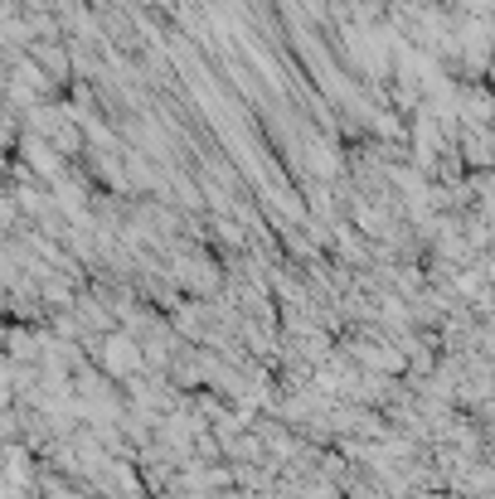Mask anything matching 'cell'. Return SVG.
<instances>
[{
  "mask_svg": "<svg viewBox=\"0 0 495 499\" xmlns=\"http://www.w3.org/2000/svg\"><path fill=\"white\" fill-rule=\"evenodd\" d=\"M10 78H20V83H25V88H35L39 98L49 92V73H44L35 58H15V73H10Z\"/></svg>",
  "mask_w": 495,
  "mask_h": 499,
  "instance_id": "ba28073f",
  "label": "cell"
},
{
  "mask_svg": "<svg viewBox=\"0 0 495 499\" xmlns=\"http://www.w3.org/2000/svg\"><path fill=\"white\" fill-rule=\"evenodd\" d=\"M467 155H471V165H486V131H471Z\"/></svg>",
  "mask_w": 495,
  "mask_h": 499,
  "instance_id": "8fae6325",
  "label": "cell"
},
{
  "mask_svg": "<svg viewBox=\"0 0 495 499\" xmlns=\"http://www.w3.org/2000/svg\"><path fill=\"white\" fill-rule=\"evenodd\" d=\"M369 121H374V131H379V136H398V131H404V127H398V117H389V112H384V117L374 112Z\"/></svg>",
  "mask_w": 495,
  "mask_h": 499,
  "instance_id": "7c38bea8",
  "label": "cell"
},
{
  "mask_svg": "<svg viewBox=\"0 0 495 499\" xmlns=\"http://www.w3.org/2000/svg\"><path fill=\"white\" fill-rule=\"evenodd\" d=\"M20 151H25V161H29V170H35V175L58 180V155H54V146H44L39 136H25Z\"/></svg>",
  "mask_w": 495,
  "mask_h": 499,
  "instance_id": "277c9868",
  "label": "cell"
},
{
  "mask_svg": "<svg viewBox=\"0 0 495 499\" xmlns=\"http://www.w3.org/2000/svg\"><path fill=\"white\" fill-rule=\"evenodd\" d=\"M142 349H136V339L127 335H107V345H102V369L112 373V379H132L136 369H142Z\"/></svg>",
  "mask_w": 495,
  "mask_h": 499,
  "instance_id": "6da1fadb",
  "label": "cell"
},
{
  "mask_svg": "<svg viewBox=\"0 0 495 499\" xmlns=\"http://www.w3.org/2000/svg\"><path fill=\"white\" fill-rule=\"evenodd\" d=\"M384 310H389V320H394V325H404V316H408V306H404V301H394V296L384 301Z\"/></svg>",
  "mask_w": 495,
  "mask_h": 499,
  "instance_id": "4fadbf2b",
  "label": "cell"
},
{
  "mask_svg": "<svg viewBox=\"0 0 495 499\" xmlns=\"http://www.w3.org/2000/svg\"><path fill=\"white\" fill-rule=\"evenodd\" d=\"M413 146H417V165L423 170L432 165V155L442 151V127L423 112V107H417V121H413Z\"/></svg>",
  "mask_w": 495,
  "mask_h": 499,
  "instance_id": "7a4b0ae2",
  "label": "cell"
},
{
  "mask_svg": "<svg viewBox=\"0 0 495 499\" xmlns=\"http://www.w3.org/2000/svg\"><path fill=\"white\" fill-rule=\"evenodd\" d=\"M5 402H10V364L0 359V408H5Z\"/></svg>",
  "mask_w": 495,
  "mask_h": 499,
  "instance_id": "5bb4252c",
  "label": "cell"
},
{
  "mask_svg": "<svg viewBox=\"0 0 495 499\" xmlns=\"http://www.w3.org/2000/svg\"><path fill=\"white\" fill-rule=\"evenodd\" d=\"M58 151H79V127H73V121L54 136V155H58Z\"/></svg>",
  "mask_w": 495,
  "mask_h": 499,
  "instance_id": "30bf717a",
  "label": "cell"
},
{
  "mask_svg": "<svg viewBox=\"0 0 495 499\" xmlns=\"http://www.w3.org/2000/svg\"><path fill=\"white\" fill-rule=\"evenodd\" d=\"M35 58L44 64V73H49V83L54 78H68V54L58 49V44H35Z\"/></svg>",
  "mask_w": 495,
  "mask_h": 499,
  "instance_id": "52a82bcc",
  "label": "cell"
},
{
  "mask_svg": "<svg viewBox=\"0 0 495 499\" xmlns=\"http://www.w3.org/2000/svg\"><path fill=\"white\" fill-rule=\"evenodd\" d=\"M457 121H467L471 131H486V121H490V98H486V88L457 92Z\"/></svg>",
  "mask_w": 495,
  "mask_h": 499,
  "instance_id": "3957f363",
  "label": "cell"
},
{
  "mask_svg": "<svg viewBox=\"0 0 495 499\" xmlns=\"http://www.w3.org/2000/svg\"><path fill=\"white\" fill-rule=\"evenodd\" d=\"M68 64L79 68V73H98V58H92L83 44H68Z\"/></svg>",
  "mask_w": 495,
  "mask_h": 499,
  "instance_id": "9c48e42d",
  "label": "cell"
},
{
  "mask_svg": "<svg viewBox=\"0 0 495 499\" xmlns=\"http://www.w3.org/2000/svg\"><path fill=\"white\" fill-rule=\"evenodd\" d=\"M360 359H364L369 369H384V373H398V369H404L398 349H389V345H360Z\"/></svg>",
  "mask_w": 495,
  "mask_h": 499,
  "instance_id": "8992f818",
  "label": "cell"
},
{
  "mask_svg": "<svg viewBox=\"0 0 495 499\" xmlns=\"http://www.w3.org/2000/svg\"><path fill=\"white\" fill-rule=\"evenodd\" d=\"M306 161H311V170H316L321 180H335L340 170H345V165H340V155L326 141H306Z\"/></svg>",
  "mask_w": 495,
  "mask_h": 499,
  "instance_id": "5b68a950",
  "label": "cell"
},
{
  "mask_svg": "<svg viewBox=\"0 0 495 499\" xmlns=\"http://www.w3.org/2000/svg\"><path fill=\"white\" fill-rule=\"evenodd\" d=\"M25 5H29V15H44V10L54 5V0H25Z\"/></svg>",
  "mask_w": 495,
  "mask_h": 499,
  "instance_id": "9a60e30c",
  "label": "cell"
}]
</instances>
